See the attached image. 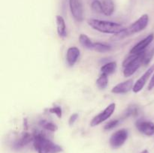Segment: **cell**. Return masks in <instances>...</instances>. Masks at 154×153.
Listing matches in <instances>:
<instances>
[{
	"label": "cell",
	"mask_w": 154,
	"mask_h": 153,
	"mask_svg": "<svg viewBox=\"0 0 154 153\" xmlns=\"http://www.w3.org/2000/svg\"><path fill=\"white\" fill-rule=\"evenodd\" d=\"M33 146L38 153H60L63 147L47 138L45 134L38 130L33 132Z\"/></svg>",
	"instance_id": "cell-1"
},
{
	"label": "cell",
	"mask_w": 154,
	"mask_h": 153,
	"mask_svg": "<svg viewBox=\"0 0 154 153\" xmlns=\"http://www.w3.org/2000/svg\"><path fill=\"white\" fill-rule=\"evenodd\" d=\"M87 23L93 29L99 32L105 33V34H115L124 29V27L121 24L111 22V21L102 20L98 19H89L87 20Z\"/></svg>",
	"instance_id": "cell-2"
},
{
	"label": "cell",
	"mask_w": 154,
	"mask_h": 153,
	"mask_svg": "<svg viewBox=\"0 0 154 153\" xmlns=\"http://www.w3.org/2000/svg\"><path fill=\"white\" fill-rule=\"evenodd\" d=\"M148 22L149 16L146 14H143L137 20H135L131 25H129L127 28H124V29L120 31V32L114 34L113 38L114 40H120V39L124 38L126 37H128L129 35L135 34V33L140 32L142 30H144V28H146V27L148 25Z\"/></svg>",
	"instance_id": "cell-3"
},
{
	"label": "cell",
	"mask_w": 154,
	"mask_h": 153,
	"mask_svg": "<svg viewBox=\"0 0 154 153\" xmlns=\"http://www.w3.org/2000/svg\"><path fill=\"white\" fill-rule=\"evenodd\" d=\"M144 51L140 52V53H131L130 56L125 58L123 62V66L124 68L123 75L126 77H129V76H131L132 74H134L136 72V70L139 68L140 66L142 65Z\"/></svg>",
	"instance_id": "cell-4"
},
{
	"label": "cell",
	"mask_w": 154,
	"mask_h": 153,
	"mask_svg": "<svg viewBox=\"0 0 154 153\" xmlns=\"http://www.w3.org/2000/svg\"><path fill=\"white\" fill-rule=\"evenodd\" d=\"M116 109V104L115 103H111L102 112L96 115L94 118L92 119L91 122H90V126L91 127H95V126L99 125V124L102 123L103 122L106 121L108 118L112 116L114 113V110Z\"/></svg>",
	"instance_id": "cell-5"
},
{
	"label": "cell",
	"mask_w": 154,
	"mask_h": 153,
	"mask_svg": "<svg viewBox=\"0 0 154 153\" xmlns=\"http://www.w3.org/2000/svg\"><path fill=\"white\" fill-rule=\"evenodd\" d=\"M128 136H129V132L126 129L123 128L117 130L111 135L110 138V145L113 148H120L125 143L126 140L128 139Z\"/></svg>",
	"instance_id": "cell-6"
},
{
	"label": "cell",
	"mask_w": 154,
	"mask_h": 153,
	"mask_svg": "<svg viewBox=\"0 0 154 153\" xmlns=\"http://www.w3.org/2000/svg\"><path fill=\"white\" fill-rule=\"evenodd\" d=\"M69 4L74 19L77 22H82L84 20V6L82 0H69Z\"/></svg>",
	"instance_id": "cell-7"
},
{
	"label": "cell",
	"mask_w": 154,
	"mask_h": 153,
	"mask_svg": "<svg viewBox=\"0 0 154 153\" xmlns=\"http://www.w3.org/2000/svg\"><path fill=\"white\" fill-rule=\"evenodd\" d=\"M154 72V64H152L145 72H144V74L136 81V82H135L134 84V87L132 88V91L135 93L139 92L140 91L143 89L144 86H145L146 82H147L150 77L151 76V75L153 74Z\"/></svg>",
	"instance_id": "cell-8"
},
{
	"label": "cell",
	"mask_w": 154,
	"mask_h": 153,
	"mask_svg": "<svg viewBox=\"0 0 154 153\" xmlns=\"http://www.w3.org/2000/svg\"><path fill=\"white\" fill-rule=\"evenodd\" d=\"M137 130L146 136H153L154 134V123L150 121L139 119L135 122Z\"/></svg>",
	"instance_id": "cell-9"
},
{
	"label": "cell",
	"mask_w": 154,
	"mask_h": 153,
	"mask_svg": "<svg viewBox=\"0 0 154 153\" xmlns=\"http://www.w3.org/2000/svg\"><path fill=\"white\" fill-rule=\"evenodd\" d=\"M33 141V134L28 133V132H24L22 134L19 136V137L17 138L12 144V148L15 150H20L28 145L30 142Z\"/></svg>",
	"instance_id": "cell-10"
},
{
	"label": "cell",
	"mask_w": 154,
	"mask_h": 153,
	"mask_svg": "<svg viewBox=\"0 0 154 153\" xmlns=\"http://www.w3.org/2000/svg\"><path fill=\"white\" fill-rule=\"evenodd\" d=\"M154 39V34H150L149 35H147L145 38L142 39L141 41H139L138 43H137L132 49L130 50V53L132 54H136V53H140V52H143L145 50H147V47L150 44L153 42Z\"/></svg>",
	"instance_id": "cell-11"
},
{
	"label": "cell",
	"mask_w": 154,
	"mask_h": 153,
	"mask_svg": "<svg viewBox=\"0 0 154 153\" xmlns=\"http://www.w3.org/2000/svg\"><path fill=\"white\" fill-rule=\"evenodd\" d=\"M134 84L133 80L132 79L120 82L111 89V92L114 94H126L133 88Z\"/></svg>",
	"instance_id": "cell-12"
},
{
	"label": "cell",
	"mask_w": 154,
	"mask_h": 153,
	"mask_svg": "<svg viewBox=\"0 0 154 153\" xmlns=\"http://www.w3.org/2000/svg\"><path fill=\"white\" fill-rule=\"evenodd\" d=\"M80 50L76 46H71L66 52V60L69 66H73L77 62L80 57Z\"/></svg>",
	"instance_id": "cell-13"
},
{
	"label": "cell",
	"mask_w": 154,
	"mask_h": 153,
	"mask_svg": "<svg viewBox=\"0 0 154 153\" xmlns=\"http://www.w3.org/2000/svg\"><path fill=\"white\" fill-rule=\"evenodd\" d=\"M57 21V29L59 36L61 38H66L67 36V28L64 18L60 15H57L56 17Z\"/></svg>",
	"instance_id": "cell-14"
},
{
	"label": "cell",
	"mask_w": 154,
	"mask_h": 153,
	"mask_svg": "<svg viewBox=\"0 0 154 153\" xmlns=\"http://www.w3.org/2000/svg\"><path fill=\"white\" fill-rule=\"evenodd\" d=\"M102 14L106 16H111L114 11V3L113 0H102Z\"/></svg>",
	"instance_id": "cell-15"
},
{
	"label": "cell",
	"mask_w": 154,
	"mask_h": 153,
	"mask_svg": "<svg viewBox=\"0 0 154 153\" xmlns=\"http://www.w3.org/2000/svg\"><path fill=\"white\" fill-rule=\"evenodd\" d=\"M117 64L116 62H110L106 63L101 68V72L102 74L106 75H110L111 74L114 73L115 70H117Z\"/></svg>",
	"instance_id": "cell-16"
},
{
	"label": "cell",
	"mask_w": 154,
	"mask_h": 153,
	"mask_svg": "<svg viewBox=\"0 0 154 153\" xmlns=\"http://www.w3.org/2000/svg\"><path fill=\"white\" fill-rule=\"evenodd\" d=\"M79 42L84 47L93 50V44H94V42L92 41L91 39H90L87 34H81V35L79 36Z\"/></svg>",
	"instance_id": "cell-17"
},
{
	"label": "cell",
	"mask_w": 154,
	"mask_h": 153,
	"mask_svg": "<svg viewBox=\"0 0 154 153\" xmlns=\"http://www.w3.org/2000/svg\"><path fill=\"white\" fill-rule=\"evenodd\" d=\"M93 50L99 52H109L110 50H111V46L105 43H102V42H94Z\"/></svg>",
	"instance_id": "cell-18"
},
{
	"label": "cell",
	"mask_w": 154,
	"mask_h": 153,
	"mask_svg": "<svg viewBox=\"0 0 154 153\" xmlns=\"http://www.w3.org/2000/svg\"><path fill=\"white\" fill-rule=\"evenodd\" d=\"M39 124L41 127L43 128L44 129L47 130H50V131L55 132L58 130V126L55 124V123L52 122L48 121L45 119H42L39 121Z\"/></svg>",
	"instance_id": "cell-19"
},
{
	"label": "cell",
	"mask_w": 154,
	"mask_h": 153,
	"mask_svg": "<svg viewBox=\"0 0 154 153\" xmlns=\"http://www.w3.org/2000/svg\"><path fill=\"white\" fill-rule=\"evenodd\" d=\"M108 75L102 74L99 76V77L97 79V80H96V86H97L98 88H100V89H105V88L108 86Z\"/></svg>",
	"instance_id": "cell-20"
},
{
	"label": "cell",
	"mask_w": 154,
	"mask_h": 153,
	"mask_svg": "<svg viewBox=\"0 0 154 153\" xmlns=\"http://www.w3.org/2000/svg\"><path fill=\"white\" fill-rule=\"evenodd\" d=\"M140 110L137 105H131L126 109V112H125V116L130 117V116H136L139 114Z\"/></svg>",
	"instance_id": "cell-21"
},
{
	"label": "cell",
	"mask_w": 154,
	"mask_h": 153,
	"mask_svg": "<svg viewBox=\"0 0 154 153\" xmlns=\"http://www.w3.org/2000/svg\"><path fill=\"white\" fill-rule=\"evenodd\" d=\"M153 56L154 48H152V49L149 50H146L144 51V57H143V65H147L152 60V58H153Z\"/></svg>",
	"instance_id": "cell-22"
},
{
	"label": "cell",
	"mask_w": 154,
	"mask_h": 153,
	"mask_svg": "<svg viewBox=\"0 0 154 153\" xmlns=\"http://www.w3.org/2000/svg\"><path fill=\"white\" fill-rule=\"evenodd\" d=\"M92 10L96 13L102 14V2L99 0H93V2L91 4Z\"/></svg>",
	"instance_id": "cell-23"
},
{
	"label": "cell",
	"mask_w": 154,
	"mask_h": 153,
	"mask_svg": "<svg viewBox=\"0 0 154 153\" xmlns=\"http://www.w3.org/2000/svg\"><path fill=\"white\" fill-rule=\"evenodd\" d=\"M48 111L51 113L55 114L59 118H61L63 116V110H62V108L60 106H54L53 107L49 108L48 110Z\"/></svg>",
	"instance_id": "cell-24"
},
{
	"label": "cell",
	"mask_w": 154,
	"mask_h": 153,
	"mask_svg": "<svg viewBox=\"0 0 154 153\" xmlns=\"http://www.w3.org/2000/svg\"><path fill=\"white\" fill-rule=\"evenodd\" d=\"M120 123V120L119 119H114V120H111V121L108 122L105 125L104 127V129L105 130H111V129L114 128L115 127H117V125L119 124Z\"/></svg>",
	"instance_id": "cell-25"
},
{
	"label": "cell",
	"mask_w": 154,
	"mask_h": 153,
	"mask_svg": "<svg viewBox=\"0 0 154 153\" xmlns=\"http://www.w3.org/2000/svg\"><path fill=\"white\" fill-rule=\"evenodd\" d=\"M78 118V113H73L72 116H70L69 119V124L70 125H72V124H75V122L77 121V119Z\"/></svg>",
	"instance_id": "cell-26"
},
{
	"label": "cell",
	"mask_w": 154,
	"mask_h": 153,
	"mask_svg": "<svg viewBox=\"0 0 154 153\" xmlns=\"http://www.w3.org/2000/svg\"><path fill=\"white\" fill-rule=\"evenodd\" d=\"M153 88H154V74H153V76H152L151 79H150V82H149L148 87H147L148 90H152Z\"/></svg>",
	"instance_id": "cell-27"
},
{
	"label": "cell",
	"mask_w": 154,
	"mask_h": 153,
	"mask_svg": "<svg viewBox=\"0 0 154 153\" xmlns=\"http://www.w3.org/2000/svg\"><path fill=\"white\" fill-rule=\"evenodd\" d=\"M141 153H149V152L147 151V149H145V150H144V151H142V152H141Z\"/></svg>",
	"instance_id": "cell-28"
}]
</instances>
